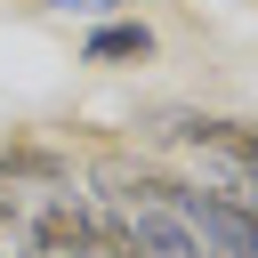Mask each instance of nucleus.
I'll return each instance as SVG.
<instances>
[{"label":"nucleus","mask_w":258,"mask_h":258,"mask_svg":"<svg viewBox=\"0 0 258 258\" xmlns=\"http://www.w3.org/2000/svg\"><path fill=\"white\" fill-rule=\"evenodd\" d=\"M177 218H185V234L202 242V258H258V210H250V202L185 185V194H177Z\"/></svg>","instance_id":"f257e3e1"},{"label":"nucleus","mask_w":258,"mask_h":258,"mask_svg":"<svg viewBox=\"0 0 258 258\" xmlns=\"http://www.w3.org/2000/svg\"><path fill=\"white\" fill-rule=\"evenodd\" d=\"M169 121H177L185 145L218 153L234 177H258V121H226V113H169Z\"/></svg>","instance_id":"f03ea898"},{"label":"nucleus","mask_w":258,"mask_h":258,"mask_svg":"<svg viewBox=\"0 0 258 258\" xmlns=\"http://www.w3.org/2000/svg\"><path fill=\"white\" fill-rule=\"evenodd\" d=\"M121 226H129V250H137V258H202V242L185 234V218H177V210L129 202V210H121Z\"/></svg>","instance_id":"7ed1b4c3"},{"label":"nucleus","mask_w":258,"mask_h":258,"mask_svg":"<svg viewBox=\"0 0 258 258\" xmlns=\"http://www.w3.org/2000/svg\"><path fill=\"white\" fill-rule=\"evenodd\" d=\"M89 242H97V210H81V202H48L32 218V250L40 258H89Z\"/></svg>","instance_id":"20e7f679"},{"label":"nucleus","mask_w":258,"mask_h":258,"mask_svg":"<svg viewBox=\"0 0 258 258\" xmlns=\"http://www.w3.org/2000/svg\"><path fill=\"white\" fill-rule=\"evenodd\" d=\"M81 56H89V64H145V56H153V32H145L137 16H121V24H97Z\"/></svg>","instance_id":"39448f33"},{"label":"nucleus","mask_w":258,"mask_h":258,"mask_svg":"<svg viewBox=\"0 0 258 258\" xmlns=\"http://www.w3.org/2000/svg\"><path fill=\"white\" fill-rule=\"evenodd\" d=\"M0 177H32V185H56V177H64V161H56L48 145H0Z\"/></svg>","instance_id":"423d86ee"},{"label":"nucleus","mask_w":258,"mask_h":258,"mask_svg":"<svg viewBox=\"0 0 258 258\" xmlns=\"http://www.w3.org/2000/svg\"><path fill=\"white\" fill-rule=\"evenodd\" d=\"M56 8H81V16H105V8H121V0H56Z\"/></svg>","instance_id":"0eeeda50"},{"label":"nucleus","mask_w":258,"mask_h":258,"mask_svg":"<svg viewBox=\"0 0 258 258\" xmlns=\"http://www.w3.org/2000/svg\"><path fill=\"white\" fill-rule=\"evenodd\" d=\"M8 226H16V194H0V234H8Z\"/></svg>","instance_id":"6e6552de"}]
</instances>
